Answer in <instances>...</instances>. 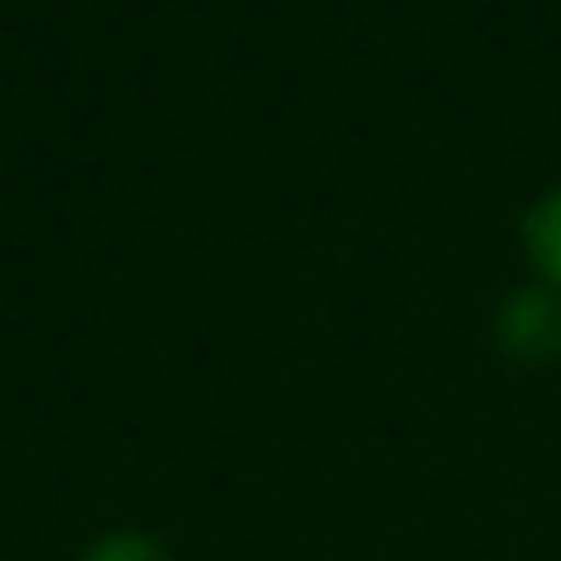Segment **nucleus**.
Returning a JSON list of instances; mask_svg holds the SVG:
<instances>
[{"instance_id":"nucleus-1","label":"nucleus","mask_w":561,"mask_h":561,"mask_svg":"<svg viewBox=\"0 0 561 561\" xmlns=\"http://www.w3.org/2000/svg\"><path fill=\"white\" fill-rule=\"evenodd\" d=\"M491 339H496V350L513 366H557L561 360V289L546 284V278L518 284L496 306Z\"/></svg>"},{"instance_id":"nucleus-2","label":"nucleus","mask_w":561,"mask_h":561,"mask_svg":"<svg viewBox=\"0 0 561 561\" xmlns=\"http://www.w3.org/2000/svg\"><path fill=\"white\" fill-rule=\"evenodd\" d=\"M524 251H529V267L561 289V186H551L524 213Z\"/></svg>"},{"instance_id":"nucleus-3","label":"nucleus","mask_w":561,"mask_h":561,"mask_svg":"<svg viewBox=\"0 0 561 561\" xmlns=\"http://www.w3.org/2000/svg\"><path fill=\"white\" fill-rule=\"evenodd\" d=\"M82 561H170V551L142 529H110L82 551Z\"/></svg>"}]
</instances>
